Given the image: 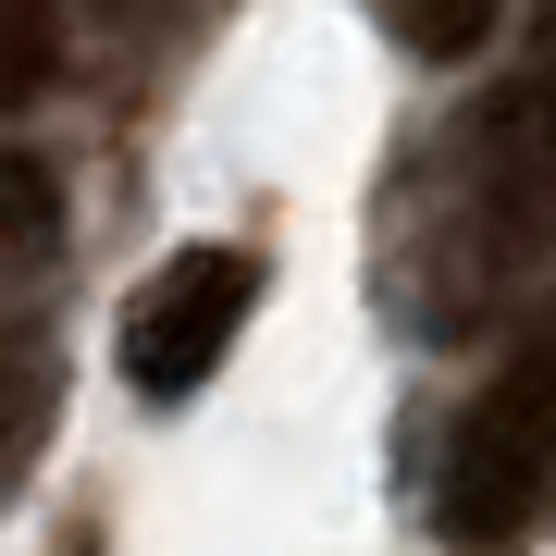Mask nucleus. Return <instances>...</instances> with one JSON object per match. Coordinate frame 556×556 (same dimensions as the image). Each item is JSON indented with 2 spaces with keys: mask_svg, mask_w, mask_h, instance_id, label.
Returning a JSON list of instances; mask_svg holds the SVG:
<instances>
[{
  "mask_svg": "<svg viewBox=\"0 0 556 556\" xmlns=\"http://www.w3.org/2000/svg\"><path fill=\"white\" fill-rule=\"evenodd\" d=\"M371 13H383V38H396L408 62H470L482 38H495L507 0H371Z\"/></svg>",
  "mask_w": 556,
  "mask_h": 556,
  "instance_id": "obj_5",
  "label": "nucleus"
},
{
  "mask_svg": "<svg viewBox=\"0 0 556 556\" xmlns=\"http://www.w3.org/2000/svg\"><path fill=\"white\" fill-rule=\"evenodd\" d=\"M50 248H62V174L38 149H0V298L50 273Z\"/></svg>",
  "mask_w": 556,
  "mask_h": 556,
  "instance_id": "obj_3",
  "label": "nucleus"
},
{
  "mask_svg": "<svg viewBox=\"0 0 556 556\" xmlns=\"http://www.w3.org/2000/svg\"><path fill=\"white\" fill-rule=\"evenodd\" d=\"M25 445H38V371H0V482L25 470Z\"/></svg>",
  "mask_w": 556,
  "mask_h": 556,
  "instance_id": "obj_7",
  "label": "nucleus"
},
{
  "mask_svg": "<svg viewBox=\"0 0 556 556\" xmlns=\"http://www.w3.org/2000/svg\"><path fill=\"white\" fill-rule=\"evenodd\" d=\"M38 87H50V38L25 13H0V112H25Z\"/></svg>",
  "mask_w": 556,
  "mask_h": 556,
  "instance_id": "obj_6",
  "label": "nucleus"
},
{
  "mask_svg": "<svg viewBox=\"0 0 556 556\" xmlns=\"http://www.w3.org/2000/svg\"><path fill=\"white\" fill-rule=\"evenodd\" d=\"M248 248H174L161 273L124 298V383L137 396H199V383L223 371V346L248 334Z\"/></svg>",
  "mask_w": 556,
  "mask_h": 556,
  "instance_id": "obj_2",
  "label": "nucleus"
},
{
  "mask_svg": "<svg viewBox=\"0 0 556 556\" xmlns=\"http://www.w3.org/2000/svg\"><path fill=\"white\" fill-rule=\"evenodd\" d=\"M544 495H556V321H532V346L495 371V396L457 420L433 519L445 544H519Z\"/></svg>",
  "mask_w": 556,
  "mask_h": 556,
  "instance_id": "obj_1",
  "label": "nucleus"
},
{
  "mask_svg": "<svg viewBox=\"0 0 556 556\" xmlns=\"http://www.w3.org/2000/svg\"><path fill=\"white\" fill-rule=\"evenodd\" d=\"M482 149H495V174L519 199H556V62H532V75L482 112Z\"/></svg>",
  "mask_w": 556,
  "mask_h": 556,
  "instance_id": "obj_4",
  "label": "nucleus"
}]
</instances>
